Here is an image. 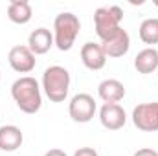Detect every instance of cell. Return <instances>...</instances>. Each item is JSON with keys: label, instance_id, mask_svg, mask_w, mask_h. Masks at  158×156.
Returning <instances> with one entry per match:
<instances>
[{"label": "cell", "instance_id": "obj_1", "mask_svg": "<svg viewBox=\"0 0 158 156\" xmlns=\"http://www.w3.org/2000/svg\"><path fill=\"white\" fill-rule=\"evenodd\" d=\"M11 97L24 114H35L42 107V94L37 79L31 76L19 77L11 84Z\"/></svg>", "mask_w": 158, "mask_h": 156}, {"label": "cell", "instance_id": "obj_2", "mask_svg": "<svg viewBox=\"0 0 158 156\" xmlns=\"http://www.w3.org/2000/svg\"><path fill=\"white\" fill-rule=\"evenodd\" d=\"M42 90L52 103H63L70 92V72L64 66H48L42 74Z\"/></svg>", "mask_w": 158, "mask_h": 156}, {"label": "cell", "instance_id": "obj_3", "mask_svg": "<svg viewBox=\"0 0 158 156\" xmlns=\"http://www.w3.org/2000/svg\"><path fill=\"white\" fill-rule=\"evenodd\" d=\"M81 30V20L77 15L64 11L59 13L53 20V42L61 51H68L72 50V46L76 44V39Z\"/></svg>", "mask_w": 158, "mask_h": 156}, {"label": "cell", "instance_id": "obj_4", "mask_svg": "<svg viewBox=\"0 0 158 156\" xmlns=\"http://www.w3.org/2000/svg\"><path fill=\"white\" fill-rule=\"evenodd\" d=\"M123 20V9L119 6H109V7H98L94 11V28L96 35L103 40L112 37L118 31L119 24Z\"/></svg>", "mask_w": 158, "mask_h": 156}, {"label": "cell", "instance_id": "obj_5", "mask_svg": "<svg viewBox=\"0 0 158 156\" xmlns=\"http://www.w3.org/2000/svg\"><path fill=\"white\" fill-rule=\"evenodd\" d=\"M132 123L138 130L156 132L158 130V101L140 103L132 110Z\"/></svg>", "mask_w": 158, "mask_h": 156}, {"label": "cell", "instance_id": "obj_6", "mask_svg": "<svg viewBox=\"0 0 158 156\" xmlns=\"http://www.w3.org/2000/svg\"><path fill=\"white\" fill-rule=\"evenodd\" d=\"M68 114L76 123H88L96 114V101L90 94H76L68 103Z\"/></svg>", "mask_w": 158, "mask_h": 156}, {"label": "cell", "instance_id": "obj_7", "mask_svg": "<svg viewBox=\"0 0 158 156\" xmlns=\"http://www.w3.org/2000/svg\"><path fill=\"white\" fill-rule=\"evenodd\" d=\"M7 61H9V66L17 74H30V72H33V68L37 64V59L31 53V50L28 48V44L13 46L7 53Z\"/></svg>", "mask_w": 158, "mask_h": 156}, {"label": "cell", "instance_id": "obj_8", "mask_svg": "<svg viewBox=\"0 0 158 156\" xmlns=\"http://www.w3.org/2000/svg\"><path fill=\"white\" fill-rule=\"evenodd\" d=\"M99 121L107 130H119L127 121V114L118 103H105L99 109Z\"/></svg>", "mask_w": 158, "mask_h": 156}, {"label": "cell", "instance_id": "obj_9", "mask_svg": "<svg viewBox=\"0 0 158 156\" xmlns=\"http://www.w3.org/2000/svg\"><path fill=\"white\" fill-rule=\"evenodd\" d=\"M101 48H103L107 57H114V59L123 57L131 48V37L123 28H119L112 37H109L107 40L101 42Z\"/></svg>", "mask_w": 158, "mask_h": 156}, {"label": "cell", "instance_id": "obj_10", "mask_svg": "<svg viewBox=\"0 0 158 156\" xmlns=\"http://www.w3.org/2000/svg\"><path fill=\"white\" fill-rule=\"evenodd\" d=\"M81 61H83V64H85L88 70L98 72V70H101V68L105 66L107 55H105L101 44L86 42V44H83V48H81Z\"/></svg>", "mask_w": 158, "mask_h": 156}, {"label": "cell", "instance_id": "obj_11", "mask_svg": "<svg viewBox=\"0 0 158 156\" xmlns=\"http://www.w3.org/2000/svg\"><path fill=\"white\" fill-rule=\"evenodd\" d=\"M52 46H55V42H53V33L48 28H37L28 37V48L31 50L33 55L48 53L52 50Z\"/></svg>", "mask_w": 158, "mask_h": 156}, {"label": "cell", "instance_id": "obj_12", "mask_svg": "<svg viewBox=\"0 0 158 156\" xmlns=\"http://www.w3.org/2000/svg\"><path fill=\"white\" fill-rule=\"evenodd\" d=\"M98 96L103 103H119L125 97V86L118 79H105L98 86Z\"/></svg>", "mask_w": 158, "mask_h": 156}, {"label": "cell", "instance_id": "obj_13", "mask_svg": "<svg viewBox=\"0 0 158 156\" xmlns=\"http://www.w3.org/2000/svg\"><path fill=\"white\" fill-rule=\"evenodd\" d=\"M24 142V134L17 125H4L0 127V151L13 153Z\"/></svg>", "mask_w": 158, "mask_h": 156}, {"label": "cell", "instance_id": "obj_14", "mask_svg": "<svg viewBox=\"0 0 158 156\" xmlns=\"http://www.w3.org/2000/svg\"><path fill=\"white\" fill-rule=\"evenodd\" d=\"M134 68L138 74H153L158 70V50L156 48H145L138 51L134 57Z\"/></svg>", "mask_w": 158, "mask_h": 156}, {"label": "cell", "instance_id": "obj_15", "mask_svg": "<svg viewBox=\"0 0 158 156\" xmlns=\"http://www.w3.org/2000/svg\"><path fill=\"white\" fill-rule=\"evenodd\" d=\"M33 17L31 6L26 0H11L7 6V18L15 24H28Z\"/></svg>", "mask_w": 158, "mask_h": 156}, {"label": "cell", "instance_id": "obj_16", "mask_svg": "<svg viewBox=\"0 0 158 156\" xmlns=\"http://www.w3.org/2000/svg\"><path fill=\"white\" fill-rule=\"evenodd\" d=\"M138 33L143 44H149L151 48L158 44V18H145L140 24Z\"/></svg>", "mask_w": 158, "mask_h": 156}, {"label": "cell", "instance_id": "obj_17", "mask_svg": "<svg viewBox=\"0 0 158 156\" xmlns=\"http://www.w3.org/2000/svg\"><path fill=\"white\" fill-rule=\"evenodd\" d=\"M74 156H99V154H98V151L92 149V147H79L77 151L74 153Z\"/></svg>", "mask_w": 158, "mask_h": 156}, {"label": "cell", "instance_id": "obj_18", "mask_svg": "<svg viewBox=\"0 0 158 156\" xmlns=\"http://www.w3.org/2000/svg\"><path fill=\"white\" fill-rule=\"evenodd\" d=\"M132 156H158V151L151 149V147H143V149H138Z\"/></svg>", "mask_w": 158, "mask_h": 156}, {"label": "cell", "instance_id": "obj_19", "mask_svg": "<svg viewBox=\"0 0 158 156\" xmlns=\"http://www.w3.org/2000/svg\"><path fill=\"white\" fill-rule=\"evenodd\" d=\"M44 156H66L64 151H61V149H50V151H46Z\"/></svg>", "mask_w": 158, "mask_h": 156}, {"label": "cell", "instance_id": "obj_20", "mask_svg": "<svg viewBox=\"0 0 158 156\" xmlns=\"http://www.w3.org/2000/svg\"><path fill=\"white\" fill-rule=\"evenodd\" d=\"M0 77H2V72H0Z\"/></svg>", "mask_w": 158, "mask_h": 156}, {"label": "cell", "instance_id": "obj_21", "mask_svg": "<svg viewBox=\"0 0 158 156\" xmlns=\"http://www.w3.org/2000/svg\"><path fill=\"white\" fill-rule=\"evenodd\" d=\"M155 4H156V6H158V2H155Z\"/></svg>", "mask_w": 158, "mask_h": 156}]
</instances>
